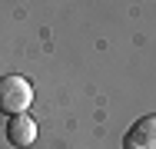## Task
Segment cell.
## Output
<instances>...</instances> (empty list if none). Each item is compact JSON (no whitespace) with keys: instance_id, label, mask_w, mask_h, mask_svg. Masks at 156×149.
<instances>
[{"instance_id":"6da1fadb","label":"cell","mask_w":156,"mask_h":149,"mask_svg":"<svg viewBox=\"0 0 156 149\" xmlns=\"http://www.w3.org/2000/svg\"><path fill=\"white\" fill-rule=\"evenodd\" d=\"M33 103V86L23 76H0V113H23Z\"/></svg>"},{"instance_id":"7a4b0ae2","label":"cell","mask_w":156,"mask_h":149,"mask_svg":"<svg viewBox=\"0 0 156 149\" xmlns=\"http://www.w3.org/2000/svg\"><path fill=\"white\" fill-rule=\"evenodd\" d=\"M126 149H156V116H143L129 126V133L123 136Z\"/></svg>"},{"instance_id":"3957f363","label":"cell","mask_w":156,"mask_h":149,"mask_svg":"<svg viewBox=\"0 0 156 149\" xmlns=\"http://www.w3.org/2000/svg\"><path fill=\"white\" fill-rule=\"evenodd\" d=\"M7 139L13 143V146H20V149H27L33 146V139H37V123H33L30 116H17L7 123Z\"/></svg>"}]
</instances>
